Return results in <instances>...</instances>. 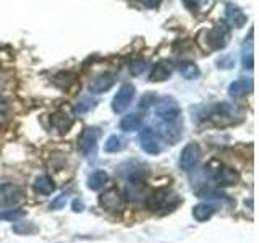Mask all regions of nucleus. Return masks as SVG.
<instances>
[{"label":"nucleus","mask_w":259,"mask_h":243,"mask_svg":"<svg viewBox=\"0 0 259 243\" xmlns=\"http://www.w3.org/2000/svg\"><path fill=\"white\" fill-rule=\"evenodd\" d=\"M107 182H109V174L104 172V170H96V172L91 174L88 178V188L97 191V190H101Z\"/></svg>","instance_id":"aec40b11"},{"label":"nucleus","mask_w":259,"mask_h":243,"mask_svg":"<svg viewBox=\"0 0 259 243\" xmlns=\"http://www.w3.org/2000/svg\"><path fill=\"white\" fill-rule=\"evenodd\" d=\"M253 29L249 31V39H248V47L243 46L241 49V62H243V67L248 68V70H253V65H254V54H253Z\"/></svg>","instance_id":"412c9836"},{"label":"nucleus","mask_w":259,"mask_h":243,"mask_svg":"<svg viewBox=\"0 0 259 243\" xmlns=\"http://www.w3.org/2000/svg\"><path fill=\"white\" fill-rule=\"evenodd\" d=\"M251 91H253V81L246 79V78L235 79L233 83H230V86H229V94L232 97H243Z\"/></svg>","instance_id":"4468645a"},{"label":"nucleus","mask_w":259,"mask_h":243,"mask_svg":"<svg viewBox=\"0 0 259 243\" xmlns=\"http://www.w3.org/2000/svg\"><path fill=\"white\" fill-rule=\"evenodd\" d=\"M138 2H141L143 5L149 7V8H156V7H159L160 0H138Z\"/></svg>","instance_id":"72a5a7b5"},{"label":"nucleus","mask_w":259,"mask_h":243,"mask_svg":"<svg viewBox=\"0 0 259 243\" xmlns=\"http://www.w3.org/2000/svg\"><path fill=\"white\" fill-rule=\"evenodd\" d=\"M183 2H185V5L188 7L191 12H198L199 7L204 5L207 0H183Z\"/></svg>","instance_id":"473e14b6"},{"label":"nucleus","mask_w":259,"mask_h":243,"mask_svg":"<svg viewBox=\"0 0 259 243\" xmlns=\"http://www.w3.org/2000/svg\"><path fill=\"white\" fill-rule=\"evenodd\" d=\"M101 206L112 213H117V211L123 209V198L117 188H110L101 194Z\"/></svg>","instance_id":"f8f14e48"},{"label":"nucleus","mask_w":259,"mask_h":243,"mask_svg":"<svg viewBox=\"0 0 259 243\" xmlns=\"http://www.w3.org/2000/svg\"><path fill=\"white\" fill-rule=\"evenodd\" d=\"M196 196L206 198V199H222L225 196V193L222 190L210 188V186H202V188H199L196 191Z\"/></svg>","instance_id":"393cba45"},{"label":"nucleus","mask_w":259,"mask_h":243,"mask_svg":"<svg viewBox=\"0 0 259 243\" xmlns=\"http://www.w3.org/2000/svg\"><path fill=\"white\" fill-rule=\"evenodd\" d=\"M94 101L91 97H83V99H79L75 105V110L79 112V113H84V112H89L93 107H94Z\"/></svg>","instance_id":"cd10ccee"},{"label":"nucleus","mask_w":259,"mask_h":243,"mask_svg":"<svg viewBox=\"0 0 259 243\" xmlns=\"http://www.w3.org/2000/svg\"><path fill=\"white\" fill-rule=\"evenodd\" d=\"M157 133H159V136L164 141H167L170 144H175V143L180 141V138L183 135V125L178 120H175V122H164V124L159 127Z\"/></svg>","instance_id":"1a4fd4ad"},{"label":"nucleus","mask_w":259,"mask_h":243,"mask_svg":"<svg viewBox=\"0 0 259 243\" xmlns=\"http://www.w3.org/2000/svg\"><path fill=\"white\" fill-rule=\"evenodd\" d=\"M156 102V94L154 93H146L141 99H140V109H148L149 105Z\"/></svg>","instance_id":"c756f323"},{"label":"nucleus","mask_w":259,"mask_h":243,"mask_svg":"<svg viewBox=\"0 0 259 243\" xmlns=\"http://www.w3.org/2000/svg\"><path fill=\"white\" fill-rule=\"evenodd\" d=\"M32 186H34V191L39 193V194H42V196H47V194H51L55 190L54 182L46 175L37 177L34 180V183H32Z\"/></svg>","instance_id":"4be33fe9"},{"label":"nucleus","mask_w":259,"mask_h":243,"mask_svg":"<svg viewBox=\"0 0 259 243\" xmlns=\"http://www.w3.org/2000/svg\"><path fill=\"white\" fill-rule=\"evenodd\" d=\"M146 68H148V62H146L144 59H133L128 65V70L133 76L143 75V73L146 71Z\"/></svg>","instance_id":"a878e982"},{"label":"nucleus","mask_w":259,"mask_h":243,"mask_svg":"<svg viewBox=\"0 0 259 243\" xmlns=\"http://www.w3.org/2000/svg\"><path fill=\"white\" fill-rule=\"evenodd\" d=\"M225 21L229 26L241 28V26H245V23H246V15L243 13V10L238 8L237 5L227 4L225 5Z\"/></svg>","instance_id":"ddd939ff"},{"label":"nucleus","mask_w":259,"mask_h":243,"mask_svg":"<svg viewBox=\"0 0 259 243\" xmlns=\"http://www.w3.org/2000/svg\"><path fill=\"white\" fill-rule=\"evenodd\" d=\"M126 148V140L123 136L120 135H112L107 138V141H105V146L104 149L105 152H120L121 149Z\"/></svg>","instance_id":"5701e85b"},{"label":"nucleus","mask_w":259,"mask_h":243,"mask_svg":"<svg viewBox=\"0 0 259 243\" xmlns=\"http://www.w3.org/2000/svg\"><path fill=\"white\" fill-rule=\"evenodd\" d=\"M229 39H230L229 26H227V24H217V26L201 32L199 43L206 51L214 52V51H221V49H224L227 44H229Z\"/></svg>","instance_id":"f03ea898"},{"label":"nucleus","mask_w":259,"mask_h":243,"mask_svg":"<svg viewBox=\"0 0 259 243\" xmlns=\"http://www.w3.org/2000/svg\"><path fill=\"white\" fill-rule=\"evenodd\" d=\"M212 180L219 186H227V185H237L240 180V175L235 172L233 169L225 167V166H219L217 169L212 170Z\"/></svg>","instance_id":"9d476101"},{"label":"nucleus","mask_w":259,"mask_h":243,"mask_svg":"<svg viewBox=\"0 0 259 243\" xmlns=\"http://www.w3.org/2000/svg\"><path fill=\"white\" fill-rule=\"evenodd\" d=\"M180 73L186 79H196L201 75V70L196 63L193 62H183L180 63Z\"/></svg>","instance_id":"b1692460"},{"label":"nucleus","mask_w":259,"mask_h":243,"mask_svg":"<svg viewBox=\"0 0 259 243\" xmlns=\"http://www.w3.org/2000/svg\"><path fill=\"white\" fill-rule=\"evenodd\" d=\"M13 230L16 233H20V235H31V233H34L36 232V227L29 224V222H23V224H18V225H15L13 227Z\"/></svg>","instance_id":"c85d7f7f"},{"label":"nucleus","mask_w":259,"mask_h":243,"mask_svg":"<svg viewBox=\"0 0 259 243\" xmlns=\"http://www.w3.org/2000/svg\"><path fill=\"white\" fill-rule=\"evenodd\" d=\"M113 85H115V75L107 71V73H102V75H97L91 83H89L88 89L91 94H102V93H107Z\"/></svg>","instance_id":"9b49d317"},{"label":"nucleus","mask_w":259,"mask_h":243,"mask_svg":"<svg viewBox=\"0 0 259 243\" xmlns=\"http://www.w3.org/2000/svg\"><path fill=\"white\" fill-rule=\"evenodd\" d=\"M133 99H135V86L132 83L121 85L112 101V110L115 113H123L130 107V104L133 102Z\"/></svg>","instance_id":"20e7f679"},{"label":"nucleus","mask_w":259,"mask_h":243,"mask_svg":"<svg viewBox=\"0 0 259 243\" xmlns=\"http://www.w3.org/2000/svg\"><path fill=\"white\" fill-rule=\"evenodd\" d=\"M202 156L201 148L198 143H188L183 148L182 154H180V167L186 172H190L191 169H194L198 166V162Z\"/></svg>","instance_id":"0eeeda50"},{"label":"nucleus","mask_w":259,"mask_h":243,"mask_svg":"<svg viewBox=\"0 0 259 243\" xmlns=\"http://www.w3.org/2000/svg\"><path fill=\"white\" fill-rule=\"evenodd\" d=\"M172 71H174V68H172V65H170L168 62H159L156 67H154L149 79L151 81H165V79L170 78Z\"/></svg>","instance_id":"a211bd4d"},{"label":"nucleus","mask_w":259,"mask_h":243,"mask_svg":"<svg viewBox=\"0 0 259 243\" xmlns=\"http://www.w3.org/2000/svg\"><path fill=\"white\" fill-rule=\"evenodd\" d=\"M233 65H235V59H233V57H230V55H224L222 59L217 60V67L219 68H224V70L232 68Z\"/></svg>","instance_id":"7c9ffc66"},{"label":"nucleus","mask_w":259,"mask_h":243,"mask_svg":"<svg viewBox=\"0 0 259 243\" xmlns=\"http://www.w3.org/2000/svg\"><path fill=\"white\" fill-rule=\"evenodd\" d=\"M73 211H75V213H79V211H83V201H79V199L73 201Z\"/></svg>","instance_id":"f704fd0d"},{"label":"nucleus","mask_w":259,"mask_h":243,"mask_svg":"<svg viewBox=\"0 0 259 243\" xmlns=\"http://www.w3.org/2000/svg\"><path fill=\"white\" fill-rule=\"evenodd\" d=\"M154 113L162 122H175L180 118V105L172 96H162L154 102Z\"/></svg>","instance_id":"7ed1b4c3"},{"label":"nucleus","mask_w":259,"mask_h":243,"mask_svg":"<svg viewBox=\"0 0 259 243\" xmlns=\"http://www.w3.org/2000/svg\"><path fill=\"white\" fill-rule=\"evenodd\" d=\"M146 191V183L141 178H132L130 183L126 185V198L130 201H140L143 199V194Z\"/></svg>","instance_id":"2eb2a0df"},{"label":"nucleus","mask_w":259,"mask_h":243,"mask_svg":"<svg viewBox=\"0 0 259 243\" xmlns=\"http://www.w3.org/2000/svg\"><path fill=\"white\" fill-rule=\"evenodd\" d=\"M24 216H26V211H23V209H8V211H2V213H0V221L13 222V221H20V219Z\"/></svg>","instance_id":"bb28decb"},{"label":"nucleus","mask_w":259,"mask_h":243,"mask_svg":"<svg viewBox=\"0 0 259 243\" xmlns=\"http://www.w3.org/2000/svg\"><path fill=\"white\" fill-rule=\"evenodd\" d=\"M143 122H144V117L141 113H128L120 122V130H123V132H136V130H140L143 127Z\"/></svg>","instance_id":"dca6fc26"},{"label":"nucleus","mask_w":259,"mask_h":243,"mask_svg":"<svg viewBox=\"0 0 259 243\" xmlns=\"http://www.w3.org/2000/svg\"><path fill=\"white\" fill-rule=\"evenodd\" d=\"M138 141H140V146L144 152L148 154H152V156H156L162 151V144H160V138L159 135L154 132L151 128H144L140 132L138 135Z\"/></svg>","instance_id":"39448f33"},{"label":"nucleus","mask_w":259,"mask_h":243,"mask_svg":"<svg viewBox=\"0 0 259 243\" xmlns=\"http://www.w3.org/2000/svg\"><path fill=\"white\" fill-rule=\"evenodd\" d=\"M24 198V193L18 185L4 183L0 185V206H13Z\"/></svg>","instance_id":"6e6552de"},{"label":"nucleus","mask_w":259,"mask_h":243,"mask_svg":"<svg viewBox=\"0 0 259 243\" xmlns=\"http://www.w3.org/2000/svg\"><path fill=\"white\" fill-rule=\"evenodd\" d=\"M67 199H68V194H67V193L60 194L59 198H55V199L51 202V209L57 211V209H62V208H65V202H67Z\"/></svg>","instance_id":"2f4dec72"},{"label":"nucleus","mask_w":259,"mask_h":243,"mask_svg":"<svg viewBox=\"0 0 259 243\" xmlns=\"http://www.w3.org/2000/svg\"><path fill=\"white\" fill-rule=\"evenodd\" d=\"M73 125V118L67 115L65 112H57L55 115H52V127L55 130H59L60 133H67Z\"/></svg>","instance_id":"6ab92c4d"},{"label":"nucleus","mask_w":259,"mask_h":243,"mask_svg":"<svg viewBox=\"0 0 259 243\" xmlns=\"http://www.w3.org/2000/svg\"><path fill=\"white\" fill-rule=\"evenodd\" d=\"M217 211V208L214 205H207V202H201V205H196L193 208V217L196 219L198 222H206L207 219H210L214 216V213Z\"/></svg>","instance_id":"f3484780"},{"label":"nucleus","mask_w":259,"mask_h":243,"mask_svg":"<svg viewBox=\"0 0 259 243\" xmlns=\"http://www.w3.org/2000/svg\"><path fill=\"white\" fill-rule=\"evenodd\" d=\"M182 202V198L170 188H159L146 198V208L152 213H168Z\"/></svg>","instance_id":"f257e3e1"},{"label":"nucleus","mask_w":259,"mask_h":243,"mask_svg":"<svg viewBox=\"0 0 259 243\" xmlns=\"http://www.w3.org/2000/svg\"><path fill=\"white\" fill-rule=\"evenodd\" d=\"M97 138H99V132L97 128H86L81 133L78 140V148L86 157H94L96 149H97Z\"/></svg>","instance_id":"423d86ee"}]
</instances>
